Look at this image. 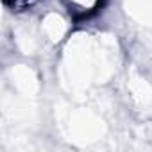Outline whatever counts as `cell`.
<instances>
[{
    "instance_id": "7a4b0ae2",
    "label": "cell",
    "mask_w": 152,
    "mask_h": 152,
    "mask_svg": "<svg viewBox=\"0 0 152 152\" xmlns=\"http://www.w3.org/2000/svg\"><path fill=\"white\" fill-rule=\"evenodd\" d=\"M2 2H4V6L9 7L11 11L20 13V11H27V9H31V7H34L39 0H2Z\"/></svg>"
},
{
    "instance_id": "6da1fadb",
    "label": "cell",
    "mask_w": 152,
    "mask_h": 152,
    "mask_svg": "<svg viewBox=\"0 0 152 152\" xmlns=\"http://www.w3.org/2000/svg\"><path fill=\"white\" fill-rule=\"evenodd\" d=\"M100 0H66V4L72 11H81V13H88L93 11L99 6Z\"/></svg>"
}]
</instances>
